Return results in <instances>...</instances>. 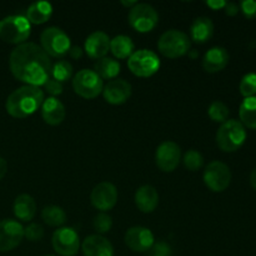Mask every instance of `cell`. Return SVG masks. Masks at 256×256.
<instances>
[{"mask_svg":"<svg viewBox=\"0 0 256 256\" xmlns=\"http://www.w3.org/2000/svg\"><path fill=\"white\" fill-rule=\"evenodd\" d=\"M9 68L19 82L30 86H42L52 78L50 56L35 42H24L12 49Z\"/></svg>","mask_w":256,"mask_h":256,"instance_id":"1","label":"cell"},{"mask_svg":"<svg viewBox=\"0 0 256 256\" xmlns=\"http://www.w3.org/2000/svg\"><path fill=\"white\" fill-rule=\"evenodd\" d=\"M44 100V92L40 88L24 85L8 96L5 108L10 116L24 119L34 114L42 106Z\"/></svg>","mask_w":256,"mask_h":256,"instance_id":"2","label":"cell"},{"mask_svg":"<svg viewBox=\"0 0 256 256\" xmlns=\"http://www.w3.org/2000/svg\"><path fill=\"white\" fill-rule=\"evenodd\" d=\"M30 32L32 24L22 15H10L0 20V39L8 44H24Z\"/></svg>","mask_w":256,"mask_h":256,"instance_id":"3","label":"cell"},{"mask_svg":"<svg viewBox=\"0 0 256 256\" xmlns=\"http://www.w3.org/2000/svg\"><path fill=\"white\" fill-rule=\"evenodd\" d=\"M246 140L245 126L238 120H226L216 132V144L222 152H232L239 150Z\"/></svg>","mask_w":256,"mask_h":256,"instance_id":"4","label":"cell"},{"mask_svg":"<svg viewBox=\"0 0 256 256\" xmlns=\"http://www.w3.org/2000/svg\"><path fill=\"white\" fill-rule=\"evenodd\" d=\"M192 46V40L185 34L184 32H180L176 29H170L165 32L160 36L158 42V49L169 59H178L189 52Z\"/></svg>","mask_w":256,"mask_h":256,"instance_id":"5","label":"cell"},{"mask_svg":"<svg viewBox=\"0 0 256 256\" xmlns=\"http://www.w3.org/2000/svg\"><path fill=\"white\" fill-rule=\"evenodd\" d=\"M40 42L42 49L52 58H62L72 48L70 38L56 26L46 28L40 35Z\"/></svg>","mask_w":256,"mask_h":256,"instance_id":"6","label":"cell"},{"mask_svg":"<svg viewBox=\"0 0 256 256\" xmlns=\"http://www.w3.org/2000/svg\"><path fill=\"white\" fill-rule=\"evenodd\" d=\"M72 89L84 99H95L102 92L104 82L94 70L82 69L72 79Z\"/></svg>","mask_w":256,"mask_h":256,"instance_id":"7","label":"cell"},{"mask_svg":"<svg viewBox=\"0 0 256 256\" xmlns=\"http://www.w3.org/2000/svg\"><path fill=\"white\" fill-rule=\"evenodd\" d=\"M128 68L134 75L139 78L152 76L160 68V59L154 52L140 49L132 52L128 60Z\"/></svg>","mask_w":256,"mask_h":256,"instance_id":"8","label":"cell"},{"mask_svg":"<svg viewBox=\"0 0 256 256\" xmlns=\"http://www.w3.org/2000/svg\"><path fill=\"white\" fill-rule=\"evenodd\" d=\"M128 20L132 29L139 32H149L155 29L159 22V14L150 4L138 2L132 8L128 15Z\"/></svg>","mask_w":256,"mask_h":256,"instance_id":"9","label":"cell"},{"mask_svg":"<svg viewBox=\"0 0 256 256\" xmlns=\"http://www.w3.org/2000/svg\"><path fill=\"white\" fill-rule=\"evenodd\" d=\"M202 179L212 192H222L226 190L232 182V172L226 164L215 160L205 168Z\"/></svg>","mask_w":256,"mask_h":256,"instance_id":"10","label":"cell"},{"mask_svg":"<svg viewBox=\"0 0 256 256\" xmlns=\"http://www.w3.org/2000/svg\"><path fill=\"white\" fill-rule=\"evenodd\" d=\"M52 245L60 256H75L80 248L79 234L72 228H60L52 234Z\"/></svg>","mask_w":256,"mask_h":256,"instance_id":"11","label":"cell"},{"mask_svg":"<svg viewBox=\"0 0 256 256\" xmlns=\"http://www.w3.org/2000/svg\"><path fill=\"white\" fill-rule=\"evenodd\" d=\"M182 160V149L174 142H162L155 152V162L156 166L164 172H174Z\"/></svg>","mask_w":256,"mask_h":256,"instance_id":"12","label":"cell"},{"mask_svg":"<svg viewBox=\"0 0 256 256\" xmlns=\"http://www.w3.org/2000/svg\"><path fill=\"white\" fill-rule=\"evenodd\" d=\"M24 239V228L12 219L0 222V252H6L19 246Z\"/></svg>","mask_w":256,"mask_h":256,"instance_id":"13","label":"cell"},{"mask_svg":"<svg viewBox=\"0 0 256 256\" xmlns=\"http://www.w3.org/2000/svg\"><path fill=\"white\" fill-rule=\"evenodd\" d=\"M90 200L95 209L100 210L102 212L112 210L118 202V190L114 184L109 182H99L92 189Z\"/></svg>","mask_w":256,"mask_h":256,"instance_id":"14","label":"cell"},{"mask_svg":"<svg viewBox=\"0 0 256 256\" xmlns=\"http://www.w3.org/2000/svg\"><path fill=\"white\" fill-rule=\"evenodd\" d=\"M125 244L135 252H149L154 245V235L150 229L144 226H132L125 232Z\"/></svg>","mask_w":256,"mask_h":256,"instance_id":"15","label":"cell"},{"mask_svg":"<svg viewBox=\"0 0 256 256\" xmlns=\"http://www.w3.org/2000/svg\"><path fill=\"white\" fill-rule=\"evenodd\" d=\"M105 102L112 105H122L132 96V85L124 79L110 80L102 89Z\"/></svg>","mask_w":256,"mask_h":256,"instance_id":"16","label":"cell"},{"mask_svg":"<svg viewBox=\"0 0 256 256\" xmlns=\"http://www.w3.org/2000/svg\"><path fill=\"white\" fill-rule=\"evenodd\" d=\"M84 50L88 56L92 59L99 60L106 56L108 52L110 50V38L106 32H92L85 40Z\"/></svg>","mask_w":256,"mask_h":256,"instance_id":"17","label":"cell"},{"mask_svg":"<svg viewBox=\"0 0 256 256\" xmlns=\"http://www.w3.org/2000/svg\"><path fill=\"white\" fill-rule=\"evenodd\" d=\"M84 256H114V248L106 238L102 235H89L82 244Z\"/></svg>","mask_w":256,"mask_h":256,"instance_id":"18","label":"cell"},{"mask_svg":"<svg viewBox=\"0 0 256 256\" xmlns=\"http://www.w3.org/2000/svg\"><path fill=\"white\" fill-rule=\"evenodd\" d=\"M66 110H65L64 104L58 98H48L44 100L42 105V120L48 125L56 126L60 125L65 119Z\"/></svg>","mask_w":256,"mask_h":256,"instance_id":"19","label":"cell"},{"mask_svg":"<svg viewBox=\"0 0 256 256\" xmlns=\"http://www.w3.org/2000/svg\"><path fill=\"white\" fill-rule=\"evenodd\" d=\"M135 205L142 212L149 214L152 212L159 205V194L158 190L152 185H142L135 192Z\"/></svg>","mask_w":256,"mask_h":256,"instance_id":"20","label":"cell"},{"mask_svg":"<svg viewBox=\"0 0 256 256\" xmlns=\"http://www.w3.org/2000/svg\"><path fill=\"white\" fill-rule=\"evenodd\" d=\"M228 62H229V52H226V49L222 46H215L205 52L204 59H202V68L205 72L214 74L225 69Z\"/></svg>","mask_w":256,"mask_h":256,"instance_id":"21","label":"cell"},{"mask_svg":"<svg viewBox=\"0 0 256 256\" xmlns=\"http://www.w3.org/2000/svg\"><path fill=\"white\" fill-rule=\"evenodd\" d=\"M214 35V24L208 16H199L194 20L190 28V36L192 42L204 44Z\"/></svg>","mask_w":256,"mask_h":256,"instance_id":"22","label":"cell"},{"mask_svg":"<svg viewBox=\"0 0 256 256\" xmlns=\"http://www.w3.org/2000/svg\"><path fill=\"white\" fill-rule=\"evenodd\" d=\"M12 210L16 219L28 222L34 219L35 212H36V204L30 195L22 194L15 199Z\"/></svg>","mask_w":256,"mask_h":256,"instance_id":"23","label":"cell"},{"mask_svg":"<svg viewBox=\"0 0 256 256\" xmlns=\"http://www.w3.org/2000/svg\"><path fill=\"white\" fill-rule=\"evenodd\" d=\"M52 14V6L48 2H32L26 10V19L30 24H44L50 19Z\"/></svg>","mask_w":256,"mask_h":256,"instance_id":"24","label":"cell"},{"mask_svg":"<svg viewBox=\"0 0 256 256\" xmlns=\"http://www.w3.org/2000/svg\"><path fill=\"white\" fill-rule=\"evenodd\" d=\"M110 52L118 59H126L134 52V42L126 35H118L110 40Z\"/></svg>","mask_w":256,"mask_h":256,"instance_id":"25","label":"cell"},{"mask_svg":"<svg viewBox=\"0 0 256 256\" xmlns=\"http://www.w3.org/2000/svg\"><path fill=\"white\" fill-rule=\"evenodd\" d=\"M94 72L99 75L102 79L114 80L120 74V64L118 60L112 58H102L99 59L94 65Z\"/></svg>","mask_w":256,"mask_h":256,"instance_id":"26","label":"cell"},{"mask_svg":"<svg viewBox=\"0 0 256 256\" xmlns=\"http://www.w3.org/2000/svg\"><path fill=\"white\" fill-rule=\"evenodd\" d=\"M239 116L244 126L256 130V96L245 98L240 105Z\"/></svg>","mask_w":256,"mask_h":256,"instance_id":"27","label":"cell"},{"mask_svg":"<svg viewBox=\"0 0 256 256\" xmlns=\"http://www.w3.org/2000/svg\"><path fill=\"white\" fill-rule=\"evenodd\" d=\"M42 219L49 226H62L66 222V214L62 208L56 205H48L42 209Z\"/></svg>","mask_w":256,"mask_h":256,"instance_id":"28","label":"cell"},{"mask_svg":"<svg viewBox=\"0 0 256 256\" xmlns=\"http://www.w3.org/2000/svg\"><path fill=\"white\" fill-rule=\"evenodd\" d=\"M72 65L68 60H59L52 68V78L59 82H65L72 76Z\"/></svg>","mask_w":256,"mask_h":256,"instance_id":"29","label":"cell"},{"mask_svg":"<svg viewBox=\"0 0 256 256\" xmlns=\"http://www.w3.org/2000/svg\"><path fill=\"white\" fill-rule=\"evenodd\" d=\"M230 112H229V108L224 104L222 102H212L208 109V115H209L210 119L215 122H225L228 120V116H229Z\"/></svg>","mask_w":256,"mask_h":256,"instance_id":"30","label":"cell"},{"mask_svg":"<svg viewBox=\"0 0 256 256\" xmlns=\"http://www.w3.org/2000/svg\"><path fill=\"white\" fill-rule=\"evenodd\" d=\"M182 162H184V166L188 170H190V172H198L204 165V158H202V155L198 150L192 149L185 152L184 158H182Z\"/></svg>","mask_w":256,"mask_h":256,"instance_id":"31","label":"cell"},{"mask_svg":"<svg viewBox=\"0 0 256 256\" xmlns=\"http://www.w3.org/2000/svg\"><path fill=\"white\" fill-rule=\"evenodd\" d=\"M240 94L245 98L255 96L256 94V72H249L244 75L239 85Z\"/></svg>","mask_w":256,"mask_h":256,"instance_id":"32","label":"cell"},{"mask_svg":"<svg viewBox=\"0 0 256 256\" xmlns=\"http://www.w3.org/2000/svg\"><path fill=\"white\" fill-rule=\"evenodd\" d=\"M92 225H94V229L96 230L99 234H106V232H109L110 229H112V219L109 214H106V212H99V214L94 218Z\"/></svg>","mask_w":256,"mask_h":256,"instance_id":"33","label":"cell"},{"mask_svg":"<svg viewBox=\"0 0 256 256\" xmlns=\"http://www.w3.org/2000/svg\"><path fill=\"white\" fill-rule=\"evenodd\" d=\"M24 236L29 242H40L44 238V228L39 224H30L24 228Z\"/></svg>","mask_w":256,"mask_h":256,"instance_id":"34","label":"cell"},{"mask_svg":"<svg viewBox=\"0 0 256 256\" xmlns=\"http://www.w3.org/2000/svg\"><path fill=\"white\" fill-rule=\"evenodd\" d=\"M148 256H172V246L165 242H154V245L150 248Z\"/></svg>","mask_w":256,"mask_h":256,"instance_id":"35","label":"cell"},{"mask_svg":"<svg viewBox=\"0 0 256 256\" xmlns=\"http://www.w3.org/2000/svg\"><path fill=\"white\" fill-rule=\"evenodd\" d=\"M240 9L248 19L256 18V0H244L240 2Z\"/></svg>","mask_w":256,"mask_h":256,"instance_id":"36","label":"cell"},{"mask_svg":"<svg viewBox=\"0 0 256 256\" xmlns=\"http://www.w3.org/2000/svg\"><path fill=\"white\" fill-rule=\"evenodd\" d=\"M44 88L45 92H46L48 94L52 95V98L58 96V95H60L62 92V84L56 82L55 79H52V78H50V79L45 82Z\"/></svg>","mask_w":256,"mask_h":256,"instance_id":"37","label":"cell"},{"mask_svg":"<svg viewBox=\"0 0 256 256\" xmlns=\"http://www.w3.org/2000/svg\"><path fill=\"white\" fill-rule=\"evenodd\" d=\"M205 4L212 10H220V9H224L225 5H226V2L224 0H208Z\"/></svg>","mask_w":256,"mask_h":256,"instance_id":"38","label":"cell"},{"mask_svg":"<svg viewBox=\"0 0 256 256\" xmlns=\"http://www.w3.org/2000/svg\"><path fill=\"white\" fill-rule=\"evenodd\" d=\"M224 10L226 12V15H229V16H235L239 12V6L235 2H226Z\"/></svg>","mask_w":256,"mask_h":256,"instance_id":"39","label":"cell"},{"mask_svg":"<svg viewBox=\"0 0 256 256\" xmlns=\"http://www.w3.org/2000/svg\"><path fill=\"white\" fill-rule=\"evenodd\" d=\"M69 54L72 59H79V58L82 56V49L79 46H74V48H70L69 50Z\"/></svg>","mask_w":256,"mask_h":256,"instance_id":"40","label":"cell"},{"mask_svg":"<svg viewBox=\"0 0 256 256\" xmlns=\"http://www.w3.org/2000/svg\"><path fill=\"white\" fill-rule=\"evenodd\" d=\"M8 172V164L2 158H0V180L5 176Z\"/></svg>","mask_w":256,"mask_h":256,"instance_id":"41","label":"cell"},{"mask_svg":"<svg viewBox=\"0 0 256 256\" xmlns=\"http://www.w3.org/2000/svg\"><path fill=\"white\" fill-rule=\"evenodd\" d=\"M250 184L256 190V168L252 172V175H250Z\"/></svg>","mask_w":256,"mask_h":256,"instance_id":"42","label":"cell"},{"mask_svg":"<svg viewBox=\"0 0 256 256\" xmlns=\"http://www.w3.org/2000/svg\"><path fill=\"white\" fill-rule=\"evenodd\" d=\"M122 4L124 5V6H126V8H130V9H132V8H134L135 5L138 4V2H125V0H122Z\"/></svg>","mask_w":256,"mask_h":256,"instance_id":"43","label":"cell"},{"mask_svg":"<svg viewBox=\"0 0 256 256\" xmlns=\"http://www.w3.org/2000/svg\"><path fill=\"white\" fill-rule=\"evenodd\" d=\"M45 256H55V255H45Z\"/></svg>","mask_w":256,"mask_h":256,"instance_id":"44","label":"cell"}]
</instances>
